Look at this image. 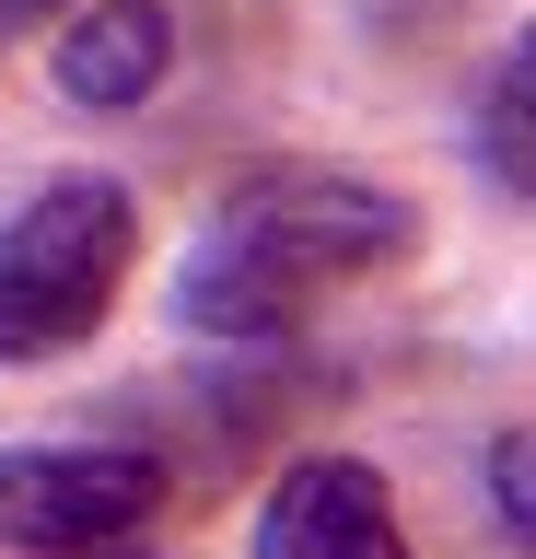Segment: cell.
<instances>
[{"label":"cell","mask_w":536,"mask_h":559,"mask_svg":"<svg viewBox=\"0 0 536 559\" xmlns=\"http://www.w3.org/2000/svg\"><path fill=\"white\" fill-rule=\"evenodd\" d=\"M385 257H408V210L373 175L269 164L199 222V245H187V269H176V314L199 338H269L315 292L385 269Z\"/></svg>","instance_id":"obj_1"},{"label":"cell","mask_w":536,"mask_h":559,"mask_svg":"<svg viewBox=\"0 0 536 559\" xmlns=\"http://www.w3.org/2000/svg\"><path fill=\"white\" fill-rule=\"evenodd\" d=\"M141 257V210L117 175H71L0 222V361H59L106 326Z\"/></svg>","instance_id":"obj_2"},{"label":"cell","mask_w":536,"mask_h":559,"mask_svg":"<svg viewBox=\"0 0 536 559\" xmlns=\"http://www.w3.org/2000/svg\"><path fill=\"white\" fill-rule=\"evenodd\" d=\"M164 513V466L129 443H0V548L106 559Z\"/></svg>","instance_id":"obj_3"},{"label":"cell","mask_w":536,"mask_h":559,"mask_svg":"<svg viewBox=\"0 0 536 559\" xmlns=\"http://www.w3.org/2000/svg\"><path fill=\"white\" fill-rule=\"evenodd\" d=\"M257 559H408V524L361 454H303L257 513Z\"/></svg>","instance_id":"obj_4"},{"label":"cell","mask_w":536,"mask_h":559,"mask_svg":"<svg viewBox=\"0 0 536 559\" xmlns=\"http://www.w3.org/2000/svg\"><path fill=\"white\" fill-rule=\"evenodd\" d=\"M164 59H176V24L152 12V0H94V12H71L59 24V94L94 105V117H129V105L164 82Z\"/></svg>","instance_id":"obj_5"},{"label":"cell","mask_w":536,"mask_h":559,"mask_svg":"<svg viewBox=\"0 0 536 559\" xmlns=\"http://www.w3.org/2000/svg\"><path fill=\"white\" fill-rule=\"evenodd\" d=\"M478 152H490V187H501V199H525V59H501L490 117H478Z\"/></svg>","instance_id":"obj_6"},{"label":"cell","mask_w":536,"mask_h":559,"mask_svg":"<svg viewBox=\"0 0 536 559\" xmlns=\"http://www.w3.org/2000/svg\"><path fill=\"white\" fill-rule=\"evenodd\" d=\"M490 501H501V524L525 536V443H513V431L490 443Z\"/></svg>","instance_id":"obj_7"},{"label":"cell","mask_w":536,"mask_h":559,"mask_svg":"<svg viewBox=\"0 0 536 559\" xmlns=\"http://www.w3.org/2000/svg\"><path fill=\"white\" fill-rule=\"evenodd\" d=\"M36 12H59V0H0V24H36Z\"/></svg>","instance_id":"obj_8"}]
</instances>
